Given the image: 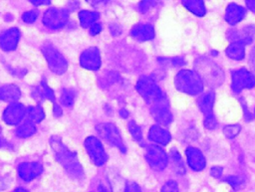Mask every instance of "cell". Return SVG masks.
Listing matches in <instances>:
<instances>
[{"label":"cell","mask_w":255,"mask_h":192,"mask_svg":"<svg viewBox=\"0 0 255 192\" xmlns=\"http://www.w3.org/2000/svg\"><path fill=\"white\" fill-rule=\"evenodd\" d=\"M174 85L179 92L195 96L203 91V82L199 76L191 70H181L174 78Z\"/></svg>","instance_id":"obj_3"},{"label":"cell","mask_w":255,"mask_h":192,"mask_svg":"<svg viewBox=\"0 0 255 192\" xmlns=\"http://www.w3.org/2000/svg\"><path fill=\"white\" fill-rule=\"evenodd\" d=\"M21 96L20 89L16 85L8 84L0 87V99L6 102H16Z\"/></svg>","instance_id":"obj_20"},{"label":"cell","mask_w":255,"mask_h":192,"mask_svg":"<svg viewBox=\"0 0 255 192\" xmlns=\"http://www.w3.org/2000/svg\"><path fill=\"white\" fill-rule=\"evenodd\" d=\"M36 132V126L31 120H25L16 129V135L20 138H27Z\"/></svg>","instance_id":"obj_25"},{"label":"cell","mask_w":255,"mask_h":192,"mask_svg":"<svg viewBox=\"0 0 255 192\" xmlns=\"http://www.w3.org/2000/svg\"><path fill=\"white\" fill-rule=\"evenodd\" d=\"M255 86V76L246 70L240 68L231 73V89L233 93L238 94L244 89H251Z\"/></svg>","instance_id":"obj_9"},{"label":"cell","mask_w":255,"mask_h":192,"mask_svg":"<svg viewBox=\"0 0 255 192\" xmlns=\"http://www.w3.org/2000/svg\"><path fill=\"white\" fill-rule=\"evenodd\" d=\"M215 95L213 92L209 91L203 95H201L197 99V105L200 111L204 114V116L212 114V108L214 104Z\"/></svg>","instance_id":"obj_21"},{"label":"cell","mask_w":255,"mask_h":192,"mask_svg":"<svg viewBox=\"0 0 255 192\" xmlns=\"http://www.w3.org/2000/svg\"><path fill=\"white\" fill-rule=\"evenodd\" d=\"M62 114V108L60 107V105H58L57 103H54V115L56 117L60 116Z\"/></svg>","instance_id":"obj_43"},{"label":"cell","mask_w":255,"mask_h":192,"mask_svg":"<svg viewBox=\"0 0 255 192\" xmlns=\"http://www.w3.org/2000/svg\"><path fill=\"white\" fill-rule=\"evenodd\" d=\"M148 138L154 143L166 145L171 140V134L167 129L158 124H153L148 131Z\"/></svg>","instance_id":"obj_18"},{"label":"cell","mask_w":255,"mask_h":192,"mask_svg":"<svg viewBox=\"0 0 255 192\" xmlns=\"http://www.w3.org/2000/svg\"><path fill=\"white\" fill-rule=\"evenodd\" d=\"M145 159L148 165L156 171L165 169L168 164V156L166 152L155 144H150L145 148Z\"/></svg>","instance_id":"obj_8"},{"label":"cell","mask_w":255,"mask_h":192,"mask_svg":"<svg viewBox=\"0 0 255 192\" xmlns=\"http://www.w3.org/2000/svg\"><path fill=\"white\" fill-rule=\"evenodd\" d=\"M224 180H225V182L230 184L233 188L239 187L241 185V183H242V178L239 177V176H234V175L227 176Z\"/></svg>","instance_id":"obj_35"},{"label":"cell","mask_w":255,"mask_h":192,"mask_svg":"<svg viewBox=\"0 0 255 192\" xmlns=\"http://www.w3.org/2000/svg\"><path fill=\"white\" fill-rule=\"evenodd\" d=\"M249 65L252 70V72L255 74V47H253L250 51L249 55Z\"/></svg>","instance_id":"obj_39"},{"label":"cell","mask_w":255,"mask_h":192,"mask_svg":"<svg viewBox=\"0 0 255 192\" xmlns=\"http://www.w3.org/2000/svg\"><path fill=\"white\" fill-rule=\"evenodd\" d=\"M32 96H34V98L35 99H37V100H42L45 96H44V95H43V92H42V90H41V88L40 89H36V90H34L33 91V93H32Z\"/></svg>","instance_id":"obj_41"},{"label":"cell","mask_w":255,"mask_h":192,"mask_svg":"<svg viewBox=\"0 0 255 192\" xmlns=\"http://www.w3.org/2000/svg\"><path fill=\"white\" fill-rule=\"evenodd\" d=\"M102 31V25L100 23H95L93 24L91 27H90V33L91 35L95 36V35H98L100 32Z\"/></svg>","instance_id":"obj_40"},{"label":"cell","mask_w":255,"mask_h":192,"mask_svg":"<svg viewBox=\"0 0 255 192\" xmlns=\"http://www.w3.org/2000/svg\"><path fill=\"white\" fill-rule=\"evenodd\" d=\"M75 92L71 89H63L60 96L61 103L66 107H72L75 101Z\"/></svg>","instance_id":"obj_29"},{"label":"cell","mask_w":255,"mask_h":192,"mask_svg":"<svg viewBox=\"0 0 255 192\" xmlns=\"http://www.w3.org/2000/svg\"><path fill=\"white\" fill-rule=\"evenodd\" d=\"M246 15V10L242 6L235 4V3H230L225 11V20L227 23L230 25H235L242 21Z\"/></svg>","instance_id":"obj_19"},{"label":"cell","mask_w":255,"mask_h":192,"mask_svg":"<svg viewBox=\"0 0 255 192\" xmlns=\"http://www.w3.org/2000/svg\"><path fill=\"white\" fill-rule=\"evenodd\" d=\"M26 113L32 122H41L45 118V112L40 105L29 106L26 109Z\"/></svg>","instance_id":"obj_27"},{"label":"cell","mask_w":255,"mask_h":192,"mask_svg":"<svg viewBox=\"0 0 255 192\" xmlns=\"http://www.w3.org/2000/svg\"><path fill=\"white\" fill-rule=\"evenodd\" d=\"M98 192H108V190H107L103 185H99V187H98Z\"/></svg>","instance_id":"obj_48"},{"label":"cell","mask_w":255,"mask_h":192,"mask_svg":"<svg viewBox=\"0 0 255 192\" xmlns=\"http://www.w3.org/2000/svg\"><path fill=\"white\" fill-rule=\"evenodd\" d=\"M241 126L239 124H230L223 128V133L227 138H234L240 132Z\"/></svg>","instance_id":"obj_30"},{"label":"cell","mask_w":255,"mask_h":192,"mask_svg":"<svg viewBox=\"0 0 255 192\" xmlns=\"http://www.w3.org/2000/svg\"><path fill=\"white\" fill-rule=\"evenodd\" d=\"M120 115H121L123 118H127V117L128 116V111L127 109H125V108H122V109L120 110Z\"/></svg>","instance_id":"obj_47"},{"label":"cell","mask_w":255,"mask_h":192,"mask_svg":"<svg viewBox=\"0 0 255 192\" xmlns=\"http://www.w3.org/2000/svg\"><path fill=\"white\" fill-rule=\"evenodd\" d=\"M150 113L154 120L160 126L169 125L172 122V113L169 109L168 100L166 97L150 106Z\"/></svg>","instance_id":"obj_11"},{"label":"cell","mask_w":255,"mask_h":192,"mask_svg":"<svg viewBox=\"0 0 255 192\" xmlns=\"http://www.w3.org/2000/svg\"><path fill=\"white\" fill-rule=\"evenodd\" d=\"M84 146L95 165L102 166L107 162L108 155L99 138L96 136H88L85 139Z\"/></svg>","instance_id":"obj_7"},{"label":"cell","mask_w":255,"mask_h":192,"mask_svg":"<svg viewBox=\"0 0 255 192\" xmlns=\"http://www.w3.org/2000/svg\"><path fill=\"white\" fill-rule=\"evenodd\" d=\"M8 186L7 180L4 177H0V191L4 190Z\"/></svg>","instance_id":"obj_45"},{"label":"cell","mask_w":255,"mask_h":192,"mask_svg":"<svg viewBox=\"0 0 255 192\" xmlns=\"http://www.w3.org/2000/svg\"><path fill=\"white\" fill-rule=\"evenodd\" d=\"M245 46L246 44L244 42H232L227 48H226V55L231 60L240 61L245 56Z\"/></svg>","instance_id":"obj_22"},{"label":"cell","mask_w":255,"mask_h":192,"mask_svg":"<svg viewBox=\"0 0 255 192\" xmlns=\"http://www.w3.org/2000/svg\"><path fill=\"white\" fill-rule=\"evenodd\" d=\"M3 146H7V141L3 137L2 129H1V126H0V147H3Z\"/></svg>","instance_id":"obj_46"},{"label":"cell","mask_w":255,"mask_h":192,"mask_svg":"<svg viewBox=\"0 0 255 192\" xmlns=\"http://www.w3.org/2000/svg\"><path fill=\"white\" fill-rule=\"evenodd\" d=\"M30 2L35 6H41V5H49L51 1H49V0H31Z\"/></svg>","instance_id":"obj_42"},{"label":"cell","mask_w":255,"mask_h":192,"mask_svg":"<svg viewBox=\"0 0 255 192\" xmlns=\"http://www.w3.org/2000/svg\"><path fill=\"white\" fill-rule=\"evenodd\" d=\"M182 5L191 13H193L196 16L202 17L205 15L206 9L204 2L201 0H183Z\"/></svg>","instance_id":"obj_23"},{"label":"cell","mask_w":255,"mask_h":192,"mask_svg":"<svg viewBox=\"0 0 255 192\" xmlns=\"http://www.w3.org/2000/svg\"><path fill=\"white\" fill-rule=\"evenodd\" d=\"M195 73L199 76L202 82L209 87L215 88L220 86L224 81V74L221 68L212 60L203 57L194 62Z\"/></svg>","instance_id":"obj_2"},{"label":"cell","mask_w":255,"mask_h":192,"mask_svg":"<svg viewBox=\"0 0 255 192\" xmlns=\"http://www.w3.org/2000/svg\"><path fill=\"white\" fill-rule=\"evenodd\" d=\"M155 5H156L155 1H141V2H139V4H138V11H139L140 13H145V12H147L151 7H153V6H155Z\"/></svg>","instance_id":"obj_36"},{"label":"cell","mask_w":255,"mask_h":192,"mask_svg":"<svg viewBox=\"0 0 255 192\" xmlns=\"http://www.w3.org/2000/svg\"><path fill=\"white\" fill-rule=\"evenodd\" d=\"M170 159H171V162H172V165L174 167V170L177 174H184L185 173V168H184V165H183V162L181 160V157H180V154L179 152L177 151L176 148H172L170 149Z\"/></svg>","instance_id":"obj_28"},{"label":"cell","mask_w":255,"mask_h":192,"mask_svg":"<svg viewBox=\"0 0 255 192\" xmlns=\"http://www.w3.org/2000/svg\"><path fill=\"white\" fill-rule=\"evenodd\" d=\"M187 163L189 167L194 171H201L206 166V160L202 152L193 146H188L185 149Z\"/></svg>","instance_id":"obj_16"},{"label":"cell","mask_w":255,"mask_h":192,"mask_svg":"<svg viewBox=\"0 0 255 192\" xmlns=\"http://www.w3.org/2000/svg\"><path fill=\"white\" fill-rule=\"evenodd\" d=\"M42 53L48 63L50 70L56 75H63L68 69V63L65 57L51 43L42 46Z\"/></svg>","instance_id":"obj_5"},{"label":"cell","mask_w":255,"mask_h":192,"mask_svg":"<svg viewBox=\"0 0 255 192\" xmlns=\"http://www.w3.org/2000/svg\"><path fill=\"white\" fill-rule=\"evenodd\" d=\"M101 54L97 47L86 49L80 56V65L90 71H97L101 67Z\"/></svg>","instance_id":"obj_12"},{"label":"cell","mask_w":255,"mask_h":192,"mask_svg":"<svg viewBox=\"0 0 255 192\" xmlns=\"http://www.w3.org/2000/svg\"><path fill=\"white\" fill-rule=\"evenodd\" d=\"M38 16H39V12L37 10H30L22 14V20L26 23H33L37 20Z\"/></svg>","instance_id":"obj_31"},{"label":"cell","mask_w":255,"mask_h":192,"mask_svg":"<svg viewBox=\"0 0 255 192\" xmlns=\"http://www.w3.org/2000/svg\"><path fill=\"white\" fill-rule=\"evenodd\" d=\"M128 131L130 133V135L132 136V138L134 139V141L140 145V146H144L145 145V142H144V139H143V135H142V131H141V128L138 124L135 123V121L133 120H130L128 124Z\"/></svg>","instance_id":"obj_26"},{"label":"cell","mask_w":255,"mask_h":192,"mask_svg":"<svg viewBox=\"0 0 255 192\" xmlns=\"http://www.w3.org/2000/svg\"><path fill=\"white\" fill-rule=\"evenodd\" d=\"M26 114V108L23 104L13 102L9 104L3 111V120L11 125L18 124L24 118Z\"/></svg>","instance_id":"obj_13"},{"label":"cell","mask_w":255,"mask_h":192,"mask_svg":"<svg viewBox=\"0 0 255 192\" xmlns=\"http://www.w3.org/2000/svg\"><path fill=\"white\" fill-rule=\"evenodd\" d=\"M203 124H204V126H205L207 129H214V128L216 127L217 121H216V119H215L213 113L204 116Z\"/></svg>","instance_id":"obj_34"},{"label":"cell","mask_w":255,"mask_h":192,"mask_svg":"<svg viewBox=\"0 0 255 192\" xmlns=\"http://www.w3.org/2000/svg\"><path fill=\"white\" fill-rule=\"evenodd\" d=\"M129 35L138 42H145L152 40L154 38V28L151 24L140 23L134 25L130 31Z\"/></svg>","instance_id":"obj_17"},{"label":"cell","mask_w":255,"mask_h":192,"mask_svg":"<svg viewBox=\"0 0 255 192\" xmlns=\"http://www.w3.org/2000/svg\"><path fill=\"white\" fill-rule=\"evenodd\" d=\"M160 192H179L178 185L174 180H168L162 185Z\"/></svg>","instance_id":"obj_32"},{"label":"cell","mask_w":255,"mask_h":192,"mask_svg":"<svg viewBox=\"0 0 255 192\" xmlns=\"http://www.w3.org/2000/svg\"><path fill=\"white\" fill-rule=\"evenodd\" d=\"M135 89L140 96L150 105L166 97L155 81L148 76L140 77L136 82Z\"/></svg>","instance_id":"obj_4"},{"label":"cell","mask_w":255,"mask_h":192,"mask_svg":"<svg viewBox=\"0 0 255 192\" xmlns=\"http://www.w3.org/2000/svg\"><path fill=\"white\" fill-rule=\"evenodd\" d=\"M125 192H141L140 187L132 181H128L125 186Z\"/></svg>","instance_id":"obj_37"},{"label":"cell","mask_w":255,"mask_h":192,"mask_svg":"<svg viewBox=\"0 0 255 192\" xmlns=\"http://www.w3.org/2000/svg\"><path fill=\"white\" fill-rule=\"evenodd\" d=\"M100 14L96 11H88V10H82L79 12V20L80 24L83 28L91 27L93 24L96 23V21L99 19Z\"/></svg>","instance_id":"obj_24"},{"label":"cell","mask_w":255,"mask_h":192,"mask_svg":"<svg viewBox=\"0 0 255 192\" xmlns=\"http://www.w3.org/2000/svg\"><path fill=\"white\" fill-rule=\"evenodd\" d=\"M41 90L43 92V95L46 98L52 100V101H55V95H54V92L51 90V88L43 81L41 83Z\"/></svg>","instance_id":"obj_33"},{"label":"cell","mask_w":255,"mask_h":192,"mask_svg":"<svg viewBox=\"0 0 255 192\" xmlns=\"http://www.w3.org/2000/svg\"><path fill=\"white\" fill-rule=\"evenodd\" d=\"M13 192H29V191L26 190L25 188H16L15 190H13Z\"/></svg>","instance_id":"obj_49"},{"label":"cell","mask_w":255,"mask_h":192,"mask_svg":"<svg viewBox=\"0 0 255 192\" xmlns=\"http://www.w3.org/2000/svg\"><path fill=\"white\" fill-rule=\"evenodd\" d=\"M17 171L22 180L29 182L42 173L43 167L38 162H22L18 165Z\"/></svg>","instance_id":"obj_14"},{"label":"cell","mask_w":255,"mask_h":192,"mask_svg":"<svg viewBox=\"0 0 255 192\" xmlns=\"http://www.w3.org/2000/svg\"><path fill=\"white\" fill-rule=\"evenodd\" d=\"M50 144L56 159L63 166L66 172L74 179H82L84 177V170L79 162L77 154L70 150L62 142L59 136L53 135L50 138Z\"/></svg>","instance_id":"obj_1"},{"label":"cell","mask_w":255,"mask_h":192,"mask_svg":"<svg viewBox=\"0 0 255 192\" xmlns=\"http://www.w3.org/2000/svg\"><path fill=\"white\" fill-rule=\"evenodd\" d=\"M69 19V12L64 8H50L43 15V24L52 30L64 27Z\"/></svg>","instance_id":"obj_10"},{"label":"cell","mask_w":255,"mask_h":192,"mask_svg":"<svg viewBox=\"0 0 255 192\" xmlns=\"http://www.w3.org/2000/svg\"><path fill=\"white\" fill-rule=\"evenodd\" d=\"M246 5L248 9H250L252 12H255V0H247Z\"/></svg>","instance_id":"obj_44"},{"label":"cell","mask_w":255,"mask_h":192,"mask_svg":"<svg viewBox=\"0 0 255 192\" xmlns=\"http://www.w3.org/2000/svg\"><path fill=\"white\" fill-rule=\"evenodd\" d=\"M96 130L104 140H106L111 145L117 147L123 153H126L127 149L122 139L121 132L114 123H100L96 126Z\"/></svg>","instance_id":"obj_6"},{"label":"cell","mask_w":255,"mask_h":192,"mask_svg":"<svg viewBox=\"0 0 255 192\" xmlns=\"http://www.w3.org/2000/svg\"><path fill=\"white\" fill-rule=\"evenodd\" d=\"M21 33L17 28H10L0 35V48L6 52L13 51L17 48Z\"/></svg>","instance_id":"obj_15"},{"label":"cell","mask_w":255,"mask_h":192,"mask_svg":"<svg viewBox=\"0 0 255 192\" xmlns=\"http://www.w3.org/2000/svg\"><path fill=\"white\" fill-rule=\"evenodd\" d=\"M222 173H223V169L222 167H219V166H214L210 169V174L212 177L214 178H219L222 176Z\"/></svg>","instance_id":"obj_38"}]
</instances>
